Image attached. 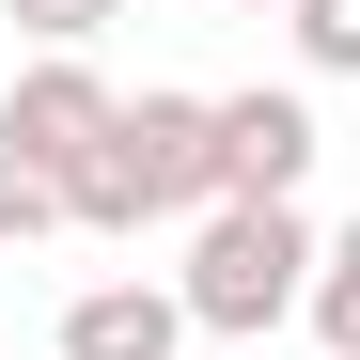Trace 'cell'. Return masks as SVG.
I'll return each mask as SVG.
<instances>
[{
  "mask_svg": "<svg viewBox=\"0 0 360 360\" xmlns=\"http://www.w3.org/2000/svg\"><path fill=\"white\" fill-rule=\"evenodd\" d=\"M314 172V94H219V204H297Z\"/></svg>",
  "mask_w": 360,
  "mask_h": 360,
  "instance_id": "277c9868",
  "label": "cell"
},
{
  "mask_svg": "<svg viewBox=\"0 0 360 360\" xmlns=\"http://www.w3.org/2000/svg\"><path fill=\"white\" fill-rule=\"evenodd\" d=\"M235 16H297V0H235Z\"/></svg>",
  "mask_w": 360,
  "mask_h": 360,
  "instance_id": "30bf717a",
  "label": "cell"
},
{
  "mask_svg": "<svg viewBox=\"0 0 360 360\" xmlns=\"http://www.w3.org/2000/svg\"><path fill=\"white\" fill-rule=\"evenodd\" d=\"M63 360H188V297L172 282H94L63 314Z\"/></svg>",
  "mask_w": 360,
  "mask_h": 360,
  "instance_id": "5b68a950",
  "label": "cell"
},
{
  "mask_svg": "<svg viewBox=\"0 0 360 360\" xmlns=\"http://www.w3.org/2000/svg\"><path fill=\"white\" fill-rule=\"evenodd\" d=\"M297 63H314V79H360V0H297Z\"/></svg>",
  "mask_w": 360,
  "mask_h": 360,
  "instance_id": "9c48e42d",
  "label": "cell"
},
{
  "mask_svg": "<svg viewBox=\"0 0 360 360\" xmlns=\"http://www.w3.org/2000/svg\"><path fill=\"white\" fill-rule=\"evenodd\" d=\"M314 345H329V360H360V219L329 235V266H314Z\"/></svg>",
  "mask_w": 360,
  "mask_h": 360,
  "instance_id": "52a82bcc",
  "label": "cell"
},
{
  "mask_svg": "<svg viewBox=\"0 0 360 360\" xmlns=\"http://www.w3.org/2000/svg\"><path fill=\"white\" fill-rule=\"evenodd\" d=\"M110 126H126V94H110L94 63H32L16 94H0V141H16L32 172H63V188H79V172L110 157Z\"/></svg>",
  "mask_w": 360,
  "mask_h": 360,
  "instance_id": "3957f363",
  "label": "cell"
},
{
  "mask_svg": "<svg viewBox=\"0 0 360 360\" xmlns=\"http://www.w3.org/2000/svg\"><path fill=\"white\" fill-rule=\"evenodd\" d=\"M79 204H63V172H32L16 141H0V251H32V235H63Z\"/></svg>",
  "mask_w": 360,
  "mask_h": 360,
  "instance_id": "8992f818",
  "label": "cell"
},
{
  "mask_svg": "<svg viewBox=\"0 0 360 360\" xmlns=\"http://www.w3.org/2000/svg\"><path fill=\"white\" fill-rule=\"evenodd\" d=\"M110 16H126V0H16V32L47 47V63H79V47H94Z\"/></svg>",
  "mask_w": 360,
  "mask_h": 360,
  "instance_id": "ba28073f",
  "label": "cell"
},
{
  "mask_svg": "<svg viewBox=\"0 0 360 360\" xmlns=\"http://www.w3.org/2000/svg\"><path fill=\"white\" fill-rule=\"evenodd\" d=\"M79 235H141V219H219V94H126L110 157L79 172Z\"/></svg>",
  "mask_w": 360,
  "mask_h": 360,
  "instance_id": "6da1fadb",
  "label": "cell"
},
{
  "mask_svg": "<svg viewBox=\"0 0 360 360\" xmlns=\"http://www.w3.org/2000/svg\"><path fill=\"white\" fill-rule=\"evenodd\" d=\"M314 266H329V235L297 219V204H219L204 235H188V329H219V345H251L266 314H314Z\"/></svg>",
  "mask_w": 360,
  "mask_h": 360,
  "instance_id": "7a4b0ae2",
  "label": "cell"
}]
</instances>
